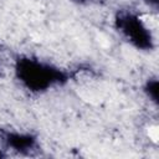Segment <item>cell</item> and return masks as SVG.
Masks as SVG:
<instances>
[{"instance_id": "cell-1", "label": "cell", "mask_w": 159, "mask_h": 159, "mask_svg": "<svg viewBox=\"0 0 159 159\" xmlns=\"http://www.w3.org/2000/svg\"><path fill=\"white\" fill-rule=\"evenodd\" d=\"M20 81L31 91H45L55 83L66 80L63 72L32 58H20L16 63Z\"/></svg>"}, {"instance_id": "cell-2", "label": "cell", "mask_w": 159, "mask_h": 159, "mask_svg": "<svg viewBox=\"0 0 159 159\" xmlns=\"http://www.w3.org/2000/svg\"><path fill=\"white\" fill-rule=\"evenodd\" d=\"M117 26L135 47L142 50H150L153 47V36L150 29L138 15H119L117 17Z\"/></svg>"}, {"instance_id": "cell-3", "label": "cell", "mask_w": 159, "mask_h": 159, "mask_svg": "<svg viewBox=\"0 0 159 159\" xmlns=\"http://www.w3.org/2000/svg\"><path fill=\"white\" fill-rule=\"evenodd\" d=\"M5 142L6 144L19 152H27L34 148L36 139L30 135V134H24V133H7L5 135Z\"/></svg>"}, {"instance_id": "cell-4", "label": "cell", "mask_w": 159, "mask_h": 159, "mask_svg": "<svg viewBox=\"0 0 159 159\" xmlns=\"http://www.w3.org/2000/svg\"><path fill=\"white\" fill-rule=\"evenodd\" d=\"M145 93L148 94L150 101H153L154 103L158 102V81L155 78H152V80H149L147 82V84H145Z\"/></svg>"}]
</instances>
